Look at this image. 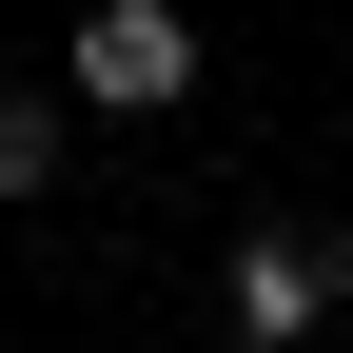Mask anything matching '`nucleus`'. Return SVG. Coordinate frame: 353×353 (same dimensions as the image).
<instances>
[{
    "instance_id": "f257e3e1",
    "label": "nucleus",
    "mask_w": 353,
    "mask_h": 353,
    "mask_svg": "<svg viewBox=\"0 0 353 353\" xmlns=\"http://www.w3.org/2000/svg\"><path fill=\"white\" fill-rule=\"evenodd\" d=\"M59 99L79 118H176V99H196V20H176V0H79Z\"/></svg>"
},
{
    "instance_id": "f03ea898",
    "label": "nucleus",
    "mask_w": 353,
    "mask_h": 353,
    "mask_svg": "<svg viewBox=\"0 0 353 353\" xmlns=\"http://www.w3.org/2000/svg\"><path fill=\"white\" fill-rule=\"evenodd\" d=\"M334 294H353V236H294V216H255V236L216 255V334L236 353H314Z\"/></svg>"
},
{
    "instance_id": "7ed1b4c3",
    "label": "nucleus",
    "mask_w": 353,
    "mask_h": 353,
    "mask_svg": "<svg viewBox=\"0 0 353 353\" xmlns=\"http://www.w3.org/2000/svg\"><path fill=\"white\" fill-rule=\"evenodd\" d=\"M59 157H79L59 99H0V196H59Z\"/></svg>"
}]
</instances>
